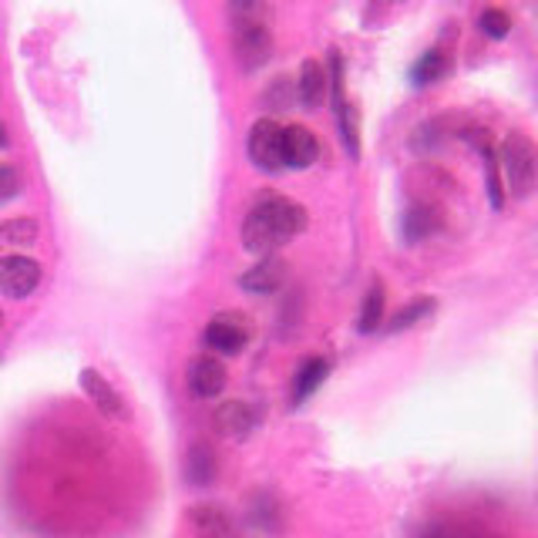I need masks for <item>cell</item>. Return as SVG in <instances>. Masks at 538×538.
Instances as JSON below:
<instances>
[{"label":"cell","mask_w":538,"mask_h":538,"mask_svg":"<svg viewBox=\"0 0 538 538\" xmlns=\"http://www.w3.org/2000/svg\"><path fill=\"white\" fill-rule=\"evenodd\" d=\"M303 229H306V209L300 206V202L273 196V199H263L246 216V222H243V246L249 249V253L269 256L273 249L290 243L293 236H300Z\"/></svg>","instance_id":"cell-1"},{"label":"cell","mask_w":538,"mask_h":538,"mask_svg":"<svg viewBox=\"0 0 538 538\" xmlns=\"http://www.w3.org/2000/svg\"><path fill=\"white\" fill-rule=\"evenodd\" d=\"M502 172L508 182V192L515 199H528L538 189V145L522 132H512L502 142Z\"/></svg>","instance_id":"cell-2"},{"label":"cell","mask_w":538,"mask_h":538,"mask_svg":"<svg viewBox=\"0 0 538 538\" xmlns=\"http://www.w3.org/2000/svg\"><path fill=\"white\" fill-rule=\"evenodd\" d=\"M249 159L256 162L259 172H280L283 165V125H276V118H259L249 128Z\"/></svg>","instance_id":"cell-3"},{"label":"cell","mask_w":538,"mask_h":538,"mask_svg":"<svg viewBox=\"0 0 538 538\" xmlns=\"http://www.w3.org/2000/svg\"><path fill=\"white\" fill-rule=\"evenodd\" d=\"M233 48H236V61L243 71H256L263 68L273 54V37H269L266 24L259 21H236V34H233Z\"/></svg>","instance_id":"cell-4"},{"label":"cell","mask_w":538,"mask_h":538,"mask_svg":"<svg viewBox=\"0 0 538 538\" xmlns=\"http://www.w3.org/2000/svg\"><path fill=\"white\" fill-rule=\"evenodd\" d=\"M41 283V263L31 256H0V293L24 300Z\"/></svg>","instance_id":"cell-5"},{"label":"cell","mask_w":538,"mask_h":538,"mask_svg":"<svg viewBox=\"0 0 538 538\" xmlns=\"http://www.w3.org/2000/svg\"><path fill=\"white\" fill-rule=\"evenodd\" d=\"M249 340V320L243 313L236 310H226V313H216L206 327V343L212 350H222V354H239Z\"/></svg>","instance_id":"cell-6"},{"label":"cell","mask_w":538,"mask_h":538,"mask_svg":"<svg viewBox=\"0 0 538 538\" xmlns=\"http://www.w3.org/2000/svg\"><path fill=\"white\" fill-rule=\"evenodd\" d=\"M259 414L256 407H249L246 401H226L216 407L212 414V428H216L226 441H246L249 434L256 431Z\"/></svg>","instance_id":"cell-7"},{"label":"cell","mask_w":538,"mask_h":538,"mask_svg":"<svg viewBox=\"0 0 538 538\" xmlns=\"http://www.w3.org/2000/svg\"><path fill=\"white\" fill-rule=\"evenodd\" d=\"M317 159H320V142L310 128L303 125L283 128V165H290V169H310Z\"/></svg>","instance_id":"cell-8"},{"label":"cell","mask_w":538,"mask_h":538,"mask_svg":"<svg viewBox=\"0 0 538 538\" xmlns=\"http://www.w3.org/2000/svg\"><path fill=\"white\" fill-rule=\"evenodd\" d=\"M81 391L88 394V401L98 407L101 414H108V417H128V407L122 401V394L115 391V387L108 384L105 377L98 374V370H81Z\"/></svg>","instance_id":"cell-9"},{"label":"cell","mask_w":538,"mask_h":538,"mask_svg":"<svg viewBox=\"0 0 538 538\" xmlns=\"http://www.w3.org/2000/svg\"><path fill=\"white\" fill-rule=\"evenodd\" d=\"M189 391L196 397H219L226 391V367L216 357H196L189 364Z\"/></svg>","instance_id":"cell-10"},{"label":"cell","mask_w":538,"mask_h":538,"mask_svg":"<svg viewBox=\"0 0 538 538\" xmlns=\"http://www.w3.org/2000/svg\"><path fill=\"white\" fill-rule=\"evenodd\" d=\"M286 259L280 256H266V259H259V263L249 269V273H243V280H239V286L249 293H259V296H266V293H276L280 286L286 283Z\"/></svg>","instance_id":"cell-11"},{"label":"cell","mask_w":538,"mask_h":538,"mask_svg":"<svg viewBox=\"0 0 538 538\" xmlns=\"http://www.w3.org/2000/svg\"><path fill=\"white\" fill-rule=\"evenodd\" d=\"M327 98V71L317 61H303L300 78H296V101L303 108H320Z\"/></svg>","instance_id":"cell-12"},{"label":"cell","mask_w":538,"mask_h":538,"mask_svg":"<svg viewBox=\"0 0 538 538\" xmlns=\"http://www.w3.org/2000/svg\"><path fill=\"white\" fill-rule=\"evenodd\" d=\"M216 451L209 448V444H196V448L189 451V458H185V478H189V485L196 488H206L216 481Z\"/></svg>","instance_id":"cell-13"},{"label":"cell","mask_w":538,"mask_h":538,"mask_svg":"<svg viewBox=\"0 0 538 538\" xmlns=\"http://www.w3.org/2000/svg\"><path fill=\"white\" fill-rule=\"evenodd\" d=\"M330 374V364L323 357H313V360H306V364L300 367V374H296V384H293V401L296 404H303L306 397H310L317 387L327 380Z\"/></svg>","instance_id":"cell-14"},{"label":"cell","mask_w":538,"mask_h":538,"mask_svg":"<svg viewBox=\"0 0 538 538\" xmlns=\"http://www.w3.org/2000/svg\"><path fill=\"white\" fill-rule=\"evenodd\" d=\"M451 71V58L444 54L441 48H434L428 54H421V61L411 68V78H414V85H434V81H441L444 74Z\"/></svg>","instance_id":"cell-15"},{"label":"cell","mask_w":538,"mask_h":538,"mask_svg":"<svg viewBox=\"0 0 538 538\" xmlns=\"http://www.w3.org/2000/svg\"><path fill=\"white\" fill-rule=\"evenodd\" d=\"M192 525H196L206 538H229L233 535V522H229V515L222 512V508H212V505L196 508V512H192Z\"/></svg>","instance_id":"cell-16"},{"label":"cell","mask_w":538,"mask_h":538,"mask_svg":"<svg viewBox=\"0 0 538 538\" xmlns=\"http://www.w3.org/2000/svg\"><path fill=\"white\" fill-rule=\"evenodd\" d=\"M468 138H471V142L478 145V152L485 155V165H488V196H491V206H495V209H502V206H505V196H502V182H498V155H495V148H491V142H488V135H485V132H471Z\"/></svg>","instance_id":"cell-17"},{"label":"cell","mask_w":538,"mask_h":538,"mask_svg":"<svg viewBox=\"0 0 538 538\" xmlns=\"http://www.w3.org/2000/svg\"><path fill=\"white\" fill-rule=\"evenodd\" d=\"M438 212H434L431 206H411L404 216V236L411 239V243H417V239L431 236L434 229H438Z\"/></svg>","instance_id":"cell-18"},{"label":"cell","mask_w":538,"mask_h":538,"mask_svg":"<svg viewBox=\"0 0 538 538\" xmlns=\"http://www.w3.org/2000/svg\"><path fill=\"white\" fill-rule=\"evenodd\" d=\"M41 226L27 216H17V219H7L0 222V243H11V246H31Z\"/></svg>","instance_id":"cell-19"},{"label":"cell","mask_w":538,"mask_h":538,"mask_svg":"<svg viewBox=\"0 0 538 538\" xmlns=\"http://www.w3.org/2000/svg\"><path fill=\"white\" fill-rule=\"evenodd\" d=\"M384 323V286L374 283L364 296V310H360V333H374Z\"/></svg>","instance_id":"cell-20"},{"label":"cell","mask_w":538,"mask_h":538,"mask_svg":"<svg viewBox=\"0 0 538 538\" xmlns=\"http://www.w3.org/2000/svg\"><path fill=\"white\" fill-rule=\"evenodd\" d=\"M478 24H481V31H485L488 37H495V41H502V37L512 31V17H508L505 11H498V7H488Z\"/></svg>","instance_id":"cell-21"},{"label":"cell","mask_w":538,"mask_h":538,"mask_svg":"<svg viewBox=\"0 0 538 538\" xmlns=\"http://www.w3.org/2000/svg\"><path fill=\"white\" fill-rule=\"evenodd\" d=\"M431 310H434V303H431V300H417V303H411V306H404V310L391 320V330H407V327H414V323L421 320V317H428Z\"/></svg>","instance_id":"cell-22"},{"label":"cell","mask_w":538,"mask_h":538,"mask_svg":"<svg viewBox=\"0 0 538 538\" xmlns=\"http://www.w3.org/2000/svg\"><path fill=\"white\" fill-rule=\"evenodd\" d=\"M424 538H498V535H491V532H485V528H471V525H465V528H448V525H434L428 535Z\"/></svg>","instance_id":"cell-23"},{"label":"cell","mask_w":538,"mask_h":538,"mask_svg":"<svg viewBox=\"0 0 538 538\" xmlns=\"http://www.w3.org/2000/svg\"><path fill=\"white\" fill-rule=\"evenodd\" d=\"M17 192H21V172L11 165H0V202L14 199Z\"/></svg>","instance_id":"cell-24"},{"label":"cell","mask_w":538,"mask_h":538,"mask_svg":"<svg viewBox=\"0 0 538 538\" xmlns=\"http://www.w3.org/2000/svg\"><path fill=\"white\" fill-rule=\"evenodd\" d=\"M253 522H259L263 528H276V502L269 495L256 498V512H253Z\"/></svg>","instance_id":"cell-25"},{"label":"cell","mask_w":538,"mask_h":538,"mask_svg":"<svg viewBox=\"0 0 538 538\" xmlns=\"http://www.w3.org/2000/svg\"><path fill=\"white\" fill-rule=\"evenodd\" d=\"M266 101H280V108L290 105V81H286V78L276 81V85L266 91Z\"/></svg>","instance_id":"cell-26"},{"label":"cell","mask_w":538,"mask_h":538,"mask_svg":"<svg viewBox=\"0 0 538 538\" xmlns=\"http://www.w3.org/2000/svg\"><path fill=\"white\" fill-rule=\"evenodd\" d=\"M7 142H11V135H7V128L0 125V148H7Z\"/></svg>","instance_id":"cell-27"},{"label":"cell","mask_w":538,"mask_h":538,"mask_svg":"<svg viewBox=\"0 0 538 538\" xmlns=\"http://www.w3.org/2000/svg\"><path fill=\"white\" fill-rule=\"evenodd\" d=\"M0 327H4V313H0Z\"/></svg>","instance_id":"cell-28"}]
</instances>
